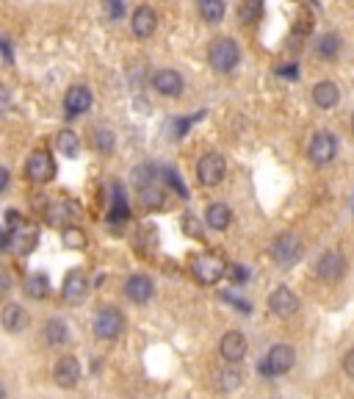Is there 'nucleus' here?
I'll return each mask as SVG.
<instances>
[{
  "instance_id": "1",
  "label": "nucleus",
  "mask_w": 354,
  "mask_h": 399,
  "mask_svg": "<svg viewBox=\"0 0 354 399\" xmlns=\"http://www.w3.org/2000/svg\"><path fill=\"white\" fill-rule=\"evenodd\" d=\"M208 64L219 75H227L233 73L238 64H241V48L233 36H219L211 42V50H208Z\"/></svg>"
},
{
  "instance_id": "2",
  "label": "nucleus",
  "mask_w": 354,
  "mask_h": 399,
  "mask_svg": "<svg viewBox=\"0 0 354 399\" xmlns=\"http://www.w3.org/2000/svg\"><path fill=\"white\" fill-rule=\"evenodd\" d=\"M296 363V349L290 344H274L269 347L263 363H260V372L269 375V377H277V375H288Z\"/></svg>"
},
{
  "instance_id": "3",
  "label": "nucleus",
  "mask_w": 354,
  "mask_h": 399,
  "mask_svg": "<svg viewBox=\"0 0 354 399\" xmlns=\"http://www.w3.org/2000/svg\"><path fill=\"white\" fill-rule=\"evenodd\" d=\"M91 330H94V335H97L100 341H114V338H119L122 330H125V317H122V311L114 308V305L100 308L97 317H94Z\"/></svg>"
},
{
  "instance_id": "4",
  "label": "nucleus",
  "mask_w": 354,
  "mask_h": 399,
  "mask_svg": "<svg viewBox=\"0 0 354 399\" xmlns=\"http://www.w3.org/2000/svg\"><path fill=\"white\" fill-rule=\"evenodd\" d=\"M25 177L31 183H39V186L50 183L56 177V161H53V156L47 150H34L28 156V161H25Z\"/></svg>"
},
{
  "instance_id": "5",
  "label": "nucleus",
  "mask_w": 354,
  "mask_h": 399,
  "mask_svg": "<svg viewBox=\"0 0 354 399\" xmlns=\"http://www.w3.org/2000/svg\"><path fill=\"white\" fill-rule=\"evenodd\" d=\"M307 156H310V161H313L316 166L332 164L335 156H338V139H335V133L318 131V133L310 139V145H307Z\"/></svg>"
},
{
  "instance_id": "6",
  "label": "nucleus",
  "mask_w": 354,
  "mask_h": 399,
  "mask_svg": "<svg viewBox=\"0 0 354 399\" xmlns=\"http://www.w3.org/2000/svg\"><path fill=\"white\" fill-rule=\"evenodd\" d=\"M269 252H272V258H274L280 266H293V263L302 258L304 247H302V239H299L296 233H280V236H274Z\"/></svg>"
},
{
  "instance_id": "7",
  "label": "nucleus",
  "mask_w": 354,
  "mask_h": 399,
  "mask_svg": "<svg viewBox=\"0 0 354 399\" xmlns=\"http://www.w3.org/2000/svg\"><path fill=\"white\" fill-rule=\"evenodd\" d=\"M316 275H318L324 283H338V280L346 275V255L338 252V249L321 252L318 261H316Z\"/></svg>"
},
{
  "instance_id": "8",
  "label": "nucleus",
  "mask_w": 354,
  "mask_h": 399,
  "mask_svg": "<svg viewBox=\"0 0 354 399\" xmlns=\"http://www.w3.org/2000/svg\"><path fill=\"white\" fill-rule=\"evenodd\" d=\"M197 177L202 186H219L227 177V161L219 153H205L197 161Z\"/></svg>"
},
{
  "instance_id": "9",
  "label": "nucleus",
  "mask_w": 354,
  "mask_h": 399,
  "mask_svg": "<svg viewBox=\"0 0 354 399\" xmlns=\"http://www.w3.org/2000/svg\"><path fill=\"white\" fill-rule=\"evenodd\" d=\"M191 272H194V277H197L200 283L213 286V283H219V280L224 277V261H221L219 255H213V252H205V255L194 258Z\"/></svg>"
},
{
  "instance_id": "10",
  "label": "nucleus",
  "mask_w": 354,
  "mask_h": 399,
  "mask_svg": "<svg viewBox=\"0 0 354 399\" xmlns=\"http://www.w3.org/2000/svg\"><path fill=\"white\" fill-rule=\"evenodd\" d=\"M269 311L277 317V319H290L299 314V297L288 289V286H277L272 294H269Z\"/></svg>"
},
{
  "instance_id": "11",
  "label": "nucleus",
  "mask_w": 354,
  "mask_h": 399,
  "mask_svg": "<svg viewBox=\"0 0 354 399\" xmlns=\"http://www.w3.org/2000/svg\"><path fill=\"white\" fill-rule=\"evenodd\" d=\"M80 375H83L80 361L72 358V355H61V358L56 361V366H53V380H56V386H59V389H67V391L80 383Z\"/></svg>"
},
{
  "instance_id": "12",
  "label": "nucleus",
  "mask_w": 354,
  "mask_h": 399,
  "mask_svg": "<svg viewBox=\"0 0 354 399\" xmlns=\"http://www.w3.org/2000/svg\"><path fill=\"white\" fill-rule=\"evenodd\" d=\"M91 103H94V97H91V89H89L86 83H75V86L67 89V94H64V111H67L70 119L86 114V111L91 108Z\"/></svg>"
},
{
  "instance_id": "13",
  "label": "nucleus",
  "mask_w": 354,
  "mask_h": 399,
  "mask_svg": "<svg viewBox=\"0 0 354 399\" xmlns=\"http://www.w3.org/2000/svg\"><path fill=\"white\" fill-rule=\"evenodd\" d=\"M219 352L227 363H241L246 355V335L241 330H227L219 341Z\"/></svg>"
},
{
  "instance_id": "14",
  "label": "nucleus",
  "mask_w": 354,
  "mask_h": 399,
  "mask_svg": "<svg viewBox=\"0 0 354 399\" xmlns=\"http://www.w3.org/2000/svg\"><path fill=\"white\" fill-rule=\"evenodd\" d=\"M152 89L161 94V97H180L183 89H186V80L177 70H158L152 75Z\"/></svg>"
},
{
  "instance_id": "15",
  "label": "nucleus",
  "mask_w": 354,
  "mask_h": 399,
  "mask_svg": "<svg viewBox=\"0 0 354 399\" xmlns=\"http://www.w3.org/2000/svg\"><path fill=\"white\" fill-rule=\"evenodd\" d=\"M131 31L136 39H149L158 31V11L152 6H139L131 17Z\"/></svg>"
},
{
  "instance_id": "16",
  "label": "nucleus",
  "mask_w": 354,
  "mask_h": 399,
  "mask_svg": "<svg viewBox=\"0 0 354 399\" xmlns=\"http://www.w3.org/2000/svg\"><path fill=\"white\" fill-rule=\"evenodd\" d=\"M89 294V277H86V272H80V269H72L67 272V277H64V283H61V297H64V303H80L83 297Z\"/></svg>"
},
{
  "instance_id": "17",
  "label": "nucleus",
  "mask_w": 354,
  "mask_h": 399,
  "mask_svg": "<svg viewBox=\"0 0 354 399\" xmlns=\"http://www.w3.org/2000/svg\"><path fill=\"white\" fill-rule=\"evenodd\" d=\"M152 294H155L152 277H147V275H131V277H128V283H125V297H128L131 303L144 305V303L152 300Z\"/></svg>"
},
{
  "instance_id": "18",
  "label": "nucleus",
  "mask_w": 354,
  "mask_h": 399,
  "mask_svg": "<svg viewBox=\"0 0 354 399\" xmlns=\"http://www.w3.org/2000/svg\"><path fill=\"white\" fill-rule=\"evenodd\" d=\"M313 103H316L321 111L335 108V106L341 103V89H338V83H332V80H318V83L313 86Z\"/></svg>"
},
{
  "instance_id": "19",
  "label": "nucleus",
  "mask_w": 354,
  "mask_h": 399,
  "mask_svg": "<svg viewBox=\"0 0 354 399\" xmlns=\"http://www.w3.org/2000/svg\"><path fill=\"white\" fill-rule=\"evenodd\" d=\"M241 383H244V375H241L238 363H230V366L219 369V372H216V377H213V386H216V391H221V394L235 391Z\"/></svg>"
},
{
  "instance_id": "20",
  "label": "nucleus",
  "mask_w": 354,
  "mask_h": 399,
  "mask_svg": "<svg viewBox=\"0 0 354 399\" xmlns=\"http://www.w3.org/2000/svg\"><path fill=\"white\" fill-rule=\"evenodd\" d=\"M0 324H3V330H6V333H20V330H25V324H28V311H25L22 305L11 303V305H6V308H3V314H0Z\"/></svg>"
},
{
  "instance_id": "21",
  "label": "nucleus",
  "mask_w": 354,
  "mask_h": 399,
  "mask_svg": "<svg viewBox=\"0 0 354 399\" xmlns=\"http://www.w3.org/2000/svg\"><path fill=\"white\" fill-rule=\"evenodd\" d=\"M233 222V211L227 203H211L205 208V225L213 228V231H227Z\"/></svg>"
},
{
  "instance_id": "22",
  "label": "nucleus",
  "mask_w": 354,
  "mask_h": 399,
  "mask_svg": "<svg viewBox=\"0 0 354 399\" xmlns=\"http://www.w3.org/2000/svg\"><path fill=\"white\" fill-rule=\"evenodd\" d=\"M36 228H31V225H20V228H14V233H11V249L17 252V255H28L34 247H36Z\"/></svg>"
},
{
  "instance_id": "23",
  "label": "nucleus",
  "mask_w": 354,
  "mask_h": 399,
  "mask_svg": "<svg viewBox=\"0 0 354 399\" xmlns=\"http://www.w3.org/2000/svg\"><path fill=\"white\" fill-rule=\"evenodd\" d=\"M56 150L61 156H67V159H78L80 156V136L75 131H70V128L59 131L56 133Z\"/></svg>"
},
{
  "instance_id": "24",
  "label": "nucleus",
  "mask_w": 354,
  "mask_h": 399,
  "mask_svg": "<svg viewBox=\"0 0 354 399\" xmlns=\"http://www.w3.org/2000/svg\"><path fill=\"white\" fill-rule=\"evenodd\" d=\"M45 341L50 344V347H61V344H67L70 341V327H67V321L64 319H50L45 324Z\"/></svg>"
},
{
  "instance_id": "25",
  "label": "nucleus",
  "mask_w": 354,
  "mask_h": 399,
  "mask_svg": "<svg viewBox=\"0 0 354 399\" xmlns=\"http://www.w3.org/2000/svg\"><path fill=\"white\" fill-rule=\"evenodd\" d=\"M91 147H94V150H100L103 156L114 153V147H117V136H114V131H111V128H94V131H91Z\"/></svg>"
},
{
  "instance_id": "26",
  "label": "nucleus",
  "mask_w": 354,
  "mask_h": 399,
  "mask_svg": "<svg viewBox=\"0 0 354 399\" xmlns=\"http://www.w3.org/2000/svg\"><path fill=\"white\" fill-rule=\"evenodd\" d=\"M200 14H202V20L205 22H221L224 20V14H227V3L224 0H200Z\"/></svg>"
},
{
  "instance_id": "27",
  "label": "nucleus",
  "mask_w": 354,
  "mask_h": 399,
  "mask_svg": "<svg viewBox=\"0 0 354 399\" xmlns=\"http://www.w3.org/2000/svg\"><path fill=\"white\" fill-rule=\"evenodd\" d=\"M341 53V36L338 34H324L316 42V56L318 59H335Z\"/></svg>"
},
{
  "instance_id": "28",
  "label": "nucleus",
  "mask_w": 354,
  "mask_h": 399,
  "mask_svg": "<svg viewBox=\"0 0 354 399\" xmlns=\"http://www.w3.org/2000/svg\"><path fill=\"white\" fill-rule=\"evenodd\" d=\"M25 294H28L31 300H45V297L50 294V280H47V275H34V277H28Z\"/></svg>"
},
{
  "instance_id": "29",
  "label": "nucleus",
  "mask_w": 354,
  "mask_h": 399,
  "mask_svg": "<svg viewBox=\"0 0 354 399\" xmlns=\"http://www.w3.org/2000/svg\"><path fill=\"white\" fill-rule=\"evenodd\" d=\"M260 14H263V0H241L238 3V20L241 22H255V20H260Z\"/></svg>"
},
{
  "instance_id": "30",
  "label": "nucleus",
  "mask_w": 354,
  "mask_h": 399,
  "mask_svg": "<svg viewBox=\"0 0 354 399\" xmlns=\"http://www.w3.org/2000/svg\"><path fill=\"white\" fill-rule=\"evenodd\" d=\"M152 183H155V166L152 164H139L133 169V186L139 191H147V189H152Z\"/></svg>"
},
{
  "instance_id": "31",
  "label": "nucleus",
  "mask_w": 354,
  "mask_h": 399,
  "mask_svg": "<svg viewBox=\"0 0 354 399\" xmlns=\"http://www.w3.org/2000/svg\"><path fill=\"white\" fill-rule=\"evenodd\" d=\"M128 217H131V211H128L125 194H122L119 186H114V208H111V214H108V222H125Z\"/></svg>"
},
{
  "instance_id": "32",
  "label": "nucleus",
  "mask_w": 354,
  "mask_h": 399,
  "mask_svg": "<svg viewBox=\"0 0 354 399\" xmlns=\"http://www.w3.org/2000/svg\"><path fill=\"white\" fill-rule=\"evenodd\" d=\"M72 211H75V208H72L70 203H64V200H53V203H50V208H47V219H50L53 225H64V222L72 217Z\"/></svg>"
},
{
  "instance_id": "33",
  "label": "nucleus",
  "mask_w": 354,
  "mask_h": 399,
  "mask_svg": "<svg viewBox=\"0 0 354 399\" xmlns=\"http://www.w3.org/2000/svg\"><path fill=\"white\" fill-rule=\"evenodd\" d=\"M61 241L70 247V249H83L89 239H86V233L80 231V228H75V225H64V231H61Z\"/></svg>"
},
{
  "instance_id": "34",
  "label": "nucleus",
  "mask_w": 354,
  "mask_h": 399,
  "mask_svg": "<svg viewBox=\"0 0 354 399\" xmlns=\"http://www.w3.org/2000/svg\"><path fill=\"white\" fill-rule=\"evenodd\" d=\"M183 231H186V233H191L194 239H200V236H202V231H200V225H197V217H191V214H186V217H183Z\"/></svg>"
},
{
  "instance_id": "35",
  "label": "nucleus",
  "mask_w": 354,
  "mask_h": 399,
  "mask_svg": "<svg viewBox=\"0 0 354 399\" xmlns=\"http://www.w3.org/2000/svg\"><path fill=\"white\" fill-rule=\"evenodd\" d=\"M11 111V92L6 86H0V117Z\"/></svg>"
},
{
  "instance_id": "36",
  "label": "nucleus",
  "mask_w": 354,
  "mask_h": 399,
  "mask_svg": "<svg viewBox=\"0 0 354 399\" xmlns=\"http://www.w3.org/2000/svg\"><path fill=\"white\" fill-rule=\"evenodd\" d=\"M227 303H233V305H238L241 308V314H249V303H244V300H238L235 294H221Z\"/></svg>"
},
{
  "instance_id": "37",
  "label": "nucleus",
  "mask_w": 354,
  "mask_h": 399,
  "mask_svg": "<svg viewBox=\"0 0 354 399\" xmlns=\"http://www.w3.org/2000/svg\"><path fill=\"white\" fill-rule=\"evenodd\" d=\"M344 372L354 380V349H349V352H346V358H344Z\"/></svg>"
},
{
  "instance_id": "38",
  "label": "nucleus",
  "mask_w": 354,
  "mask_h": 399,
  "mask_svg": "<svg viewBox=\"0 0 354 399\" xmlns=\"http://www.w3.org/2000/svg\"><path fill=\"white\" fill-rule=\"evenodd\" d=\"M166 180H169L180 194H186V189H183V183H180V177H177V172H175V169H169V172H166Z\"/></svg>"
},
{
  "instance_id": "39",
  "label": "nucleus",
  "mask_w": 354,
  "mask_h": 399,
  "mask_svg": "<svg viewBox=\"0 0 354 399\" xmlns=\"http://www.w3.org/2000/svg\"><path fill=\"white\" fill-rule=\"evenodd\" d=\"M230 277H233L235 283H244V280L249 277V272H246L244 266H233V272H230Z\"/></svg>"
},
{
  "instance_id": "40",
  "label": "nucleus",
  "mask_w": 354,
  "mask_h": 399,
  "mask_svg": "<svg viewBox=\"0 0 354 399\" xmlns=\"http://www.w3.org/2000/svg\"><path fill=\"white\" fill-rule=\"evenodd\" d=\"M8 183H11V172L6 166H0V194L8 189Z\"/></svg>"
},
{
  "instance_id": "41",
  "label": "nucleus",
  "mask_w": 354,
  "mask_h": 399,
  "mask_svg": "<svg viewBox=\"0 0 354 399\" xmlns=\"http://www.w3.org/2000/svg\"><path fill=\"white\" fill-rule=\"evenodd\" d=\"M8 289H11V277L0 269V297H3V294H8Z\"/></svg>"
},
{
  "instance_id": "42",
  "label": "nucleus",
  "mask_w": 354,
  "mask_h": 399,
  "mask_svg": "<svg viewBox=\"0 0 354 399\" xmlns=\"http://www.w3.org/2000/svg\"><path fill=\"white\" fill-rule=\"evenodd\" d=\"M0 399H6V391H3V386H0Z\"/></svg>"
},
{
  "instance_id": "43",
  "label": "nucleus",
  "mask_w": 354,
  "mask_h": 399,
  "mask_svg": "<svg viewBox=\"0 0 354 399\" xmlns=\"http://www.w3.org/2000/svg\"><path fill=\"white\" fill-rule=\"evenodd\" d=\"M352 133H354V114H352Z\"/></svg>"
}]
</instances>
